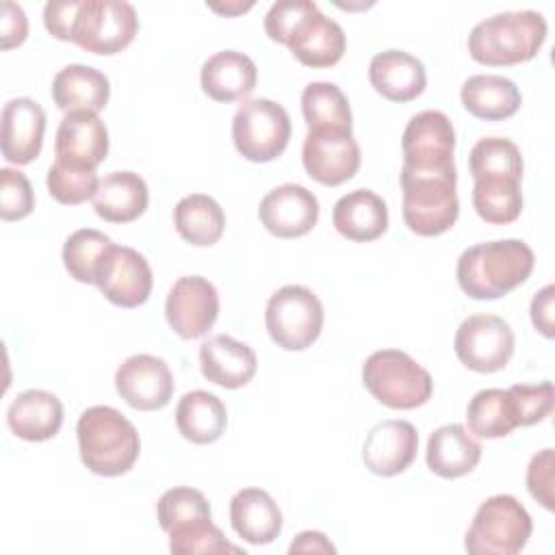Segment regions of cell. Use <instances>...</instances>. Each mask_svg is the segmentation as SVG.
<instances>
[{"label": "cell", "instance_id": "7dc6e473", "mask_svg": "<svg viewBox=\"0 0 555 555\" xmlns=\"http://www.w3.org/2000/svg\"><path fill=\"white\" fill-rule=\"evenodd\" d=\"M553 297H555V286L546 284L531 299V321L535 330L546 338H553L555 334L553 332Z\"/></svg>", "mask_w": 555, "mask_h": 555}, {"label": "cell", "instance_id": "83f0119b", "mask_svg": "<svg viewBox=\"0 0 555 555\" xmlns=\"http://www.w3.org/2000/svg\"><path fill=\"white\" fill-rule=\"evenodd\" d=\"M150 202L145 180L134 171H113L100 180L93 195L98 217L111 223H130L139 219Z\"/></svg>", "mask_w": 555, "mask_h": 555}, {"label": "cell", "instance_id": "4dcf8cb0", "mask_svg": "<svg viewBox=\"0 0 555 555\" xmlns=\"http://www.w3.org/2000/svg\"><path fill=\"white\" fill-rule=\"evenodd\" d=\"M176 425L184 440L193 444H210L221 438L228 425V412L219 397L206 390L182 395L176 405Z\"/></svg>", "mask_w": 555, "mask_h": 555}, {"label": "cell", "instance_id": "9c48e42d", "mask_svg": "<svg viewBox=\"0 0 555 555\" xmlns=\"http://www.w3.org/2000/svg\"><path fill=\"white\" fill-rule=\"evenodd\" d=\"M232 139L243 158L269 163L288 145L291 117L282 104L269 98L247 100L232 119Z\"/></svg>", "mask_w": 555, "mask_h": 555}, {"label": "cell", "instance_id": "ba28073f", "mask_svg": "<svg viewBox=\"0 0 555 555\" xmlns=\"http://www.w3.org/2000/svg\"><path fill=\"white\" fill-rule=\"evenodd\" d=\"M139 30L137 9L124 0H80L72 43L91 54H117Z\"/></svg>", "mask_w": 555, "mask_h": 555}, {"label": "cell", "instance_id": "ee69618b", "mask_svg": "<svg viewBox=\"0 0 555 555\" xmlns=\"http://www.w3.org/2000/svg\"><path fill=\"white\" fill-rule=\"evenodd\" d=\"M529 494L546 509L555 507L553 496V449L538 451L527 466Z\"/></svg>", "mask_w": 555, "mask_h": 555}, {"label": "cell", "instance_id": "836d02e7", "mask_svg": "<svg viewBox=\"0 0 555 555\" xmlns=\"http://www.w3.org/2000/svg\"><path fill=\"white\" fill-rule=\"evenodd\" d=\"M473 206L475 212L494 225L512 223L522 212V191L520 180L490 176L475 180L473 186Z\"/></svg>", "mask_w": 555, "mask_h": 555}, {"label": "cell", "instance_id": "2e32d148", "mask_svg": "<svg viewBox=\"0 0 555 555\" xmlns=\"http://www.w3.org/2000/svg\"><path fill=\"white\" fill-rule=\"evenodd\" d=\"M260 223L278 238L308 234L319 221V199L301 184H280L271 189L258 206Z\"/></svg>", "mask_w": 555, "mask_h": 555}, {"label": "cell", "instance_id": "f1b7e54d", "mask_svg": "<svg viewBox=\"0 0 555 555\" xmlns=\"http://www.w3.org/2000/svg\"><path fill=\"white\" fill-rule=\"evenodd\" d=\"M111 95L108 78L89 65H67L59 69L52 80V100L65 111H93L100 113Z\"/></svg>", "mask_w": 555, "mask_h": 555}, {"label": "cell", "instance_id": "9a60e30c", "mask_svg": "<svg viewBox=\"0 0 555 555\" xmlns=\"http://www.w3.org/2000/svg\"><path fill=\"white\" fill-rule=\"evenodd\" d=\"M152 282V269L143 254L132 247L113 245L102 262L95 286L111 304L119 308H137L147 301Z\"/></svg>", "mask_w": 555, "mask_h": 555}, {"label": "cell", "instance_id": "7c38bea8", "mask_svg": "<svg viewBox=\"0 0 555 555\" xmlns=\"http://www.w3.org/2000/svg\"><path fill=\"white\" fill-rule=\"evenodd\" d=\"M301 163L308 176L319 184L338 186L358 173L360 147L351 130H343V128L308 130L301 147Z\"/></svg>", "mask_w": 555, "mask_h": 555}, {"label": "cell", "instance_id": "bcb514c9", "mask_svg": "<svg viewBox=\"0 0 555 555\" xmlns=\"http://www.w3.org/2000/svg\"><path fill=\"white\" fill-rule=\"evenodd\" d=\"M0 35H2V50L22 46L28 35V20H26L24 9L11 0L2 2Z\"/></svg>", "mask_w": 555, "mask_h": 555}, {"label": "cell", "instance_id": "d6a6232c", "mask_svg": "<svg viewBox=\"0 0 555 555\" xmlns=\"http://www.w3.org/2000/svg\"><path fill=\"white\" fill-rule=\"evenodd\" d=\"M466 423L470 434L479 438L509 436L518 427L509 392L503 388H486L475 392L466 408Z\"/></svg>", "mask_w": 555, "mask_h": 555}, {"label": "cell", "instance_id": "603a6c76", "mask_svg": "<svg viewBox=\"0 0 555 555\" xmlns=\"http://www.w3.org/2000/svg\"><path fill=\"white\" fill-rule=\"evenodd\" d=\"M7 425L22 440H50L63 425V405L59 397L48 390H24L11 401L7 410Z\"/></svg>", "mask_w": 555, "mask_h": 555}, {"label": "cell", "instance_id": "cb8c5ba5", "mask_svg": "<svg viewBox=\"0 0 555 555\" xmlns=\"http://www.w3.org/2000/svg\"><path fill=\"white\" fill-rule=\"evenodd\" d=\"M256 63L236 50H223L208 56L202 65V91L215 102H236L247 98L256 87Z\"/></svg>", "mask_w": 555, "mask_h": 555}, {"label": "cell", "instance_id": "f6af8a7d", "mask_svg": "<svg viewBox=\"0 0 555 555\" xmlns=\"http://www.w3.org/2000/svg\"><path fill=\"white\" fill-rule=\"evenodd\" d=\"M80 0H50L43 7L46 30L61 41H72V28L76 22Z\"/></svg>", "mask_w": 555, "mask_h": 555}, {"label": "cell", "instance_id": "ffe728a7", "mask_svg": "<svg viewBox=\"0 0 555 555\" xmlns=\"http://www.w3.org/2000/svg\"><path fill=\"white\" fill-rule=\"evenodd\" d=\"M46 113L30 98L9 100L2 108V156L13 165L33 163L43 143Z\"/></svg>", "mask_w": 555, "mask_h": 555}, {"label": "cell", "instance_id": "8992f818", "mask_svg": "<svg viewBox=\"0 0 555 555\" xmlns=\"http://www.w3.org/2000/svg\"><path fill=\"white\" fill-rule=\"evenodd\" d=\"M531 531L533 522L522 503L512 494H494L477 507L464 546L473 555H516Z\"/></svg>", "mask_w": 555, "mask_h": 555}, {"label": "cell", "instance_id": "7a4b0ae2", "mask_svg": "<svg viewBox=\"0 0 555 555\" xmlns=\"http://www.w3.org/2000/svg\"><path fill=\"white\" fill-rule=\"evenodd\" d=\"M76 436L82 464L102 477L128 473L141 451L137 427L111 405L87 408L76 423Z\"/></svg>", "mask_w": 555, "mask_h": 555}, {"label": "cell", "instance_id": "277c9868", "mask_svg": "<svg viewBox=\"0 0 555 555\" xmlns=\"http://www.w3.org/2000/svg\"><path fill=\"white\" fill-rule=\"evenodd\" d=\"M364 388L386 408L414 410L429 401L434 379L412 356L399 349L373 351L362 364Z\"/></svg>", "mask_w": 555, "mask_h": 555}, {"label": "cell", "instance_id": "f546056e", "mask_svg": "<svg viewBox=\"0 0 555 555\" xmlns=\"http://www.w3.org/2000/svg\"><path fill=\"white\" fill-rule=\"evenodd\" d=\"M460 100L473 117L486 121L512 117L522 102L518 87L499 74L470 76L460 89Z\"/></svg>", "mask_w": 555, "mask_h": 555}, {"label": "cell", "instance_id": "4fadbf2b", "mask_svg": "<svg viewBox=\"0 0 555 555\" xmlns=\"http://www.w3.org/2000/svg\"><path fill=\"white\" fill-rule=\"evenodd\" d=\"M219 293L202 275H182L169 288L165 317L169 327L184 340L204 336L217 321Z\"/></svg>", "mask_w": 555, "mask_h": 555}, {"label": "cell", "instance_id": "d6986e66", "mask_svg": "<svg viewBox=\"0 0 555 555\" xmlns=\"http://www.w3.org/2000/svg\"><path fill=\"white\" fill-rule=\"evenodd\" d=\"M286 48L293 56L308 67H330L338 63L347 48V37L343 26L323 15L314 7L291 33Z\"/></svg>", "mask_w": 555, "mask_h": 555}, {"label": "cell", "instance_id": "ab89813d", "mask_svg": "<svg viewBox=\"0 0 555 555\" xmlns=\"http://www.w3.org/2000/svg\"><path fill=\"white\" fill-rule=\"evenodd\" d=\"M169 551L171 553H245L238 546L230 544L221 529L212 520L193 522L180 529L169 531Z\"/></svg>", "mask_w": 555, "mask_h": 555}, {"label": "cell", "instance_id": "d4e9b609", "mask_svg": "<svg viewBox=\"0 0 555 555\" xmlns=\"http://www.w3.org/2000/svg\"><path fill=\"white\" fill-rule=\"evenodd\" d=\"M427 466L442 479L468 475L481 460V444L460 423H449L431 431L425 451Z\"/></svg>", "mask_w": 555, "mask_h": 555}, {"label": "cell", "instance_id": "b9f144b4", "mask_svg": "<svg viewBox=\"0 0 555 555\" xmlns=\"http://www.w3.org/2000/svg\"><path fill=\"white\" fill-rule=\"evenodd\" d=\"M35 208V195L28 178L11 167L0 169V217L4 221H20Z\"/></svg>", "mask_w": 555, "mask_h": 555}, {"label": "cell", "instance_id": "5bb4252c", "mask_svg": "<svg viewBox=\"0 0 555 555\" xmlns=\"http://www.w3.org/2000/svg\"><path fill=\"white\" fill-rule=\"evenodd\" d=\"M115 388L130 408L152 412L169 403L173 395V377L163 358L134 353L119 364Z\"/></svg>", "mask_w": 555, "mask_h": 555}, {"label": "cell", "instance_id": "8fae6325", "mask_svg": "<svg viewBox=\"0 0 555 555\" xmlns=\"http://www.w3.org/2000/svg\"><path fill=\"white\" fill-rule=\"evenodd\" d=\"M453 349L457 360L475 373H494L505 369L514 353V332L496 314H473L455 332Z\"/></svg>", "mask_w": 555, "mask_h": 555}, {"label": "cell", "instance_id": "1f68e13d", "mask_svg": "<svg viewBox=\"0 0 555 555\" xmlns=\"http://www.w3.org/2000/svg\"><path fill=\"white\" fill-rule=\"evenodd\" d=\"M173 225L186 243L195 247H210L225 230V215L210 195L191 193L176 204Z\"/></svg>", "mask_w": 555, "mask_h": 555}, {"label": "cell", "instance_id": "681fc988", "mask_svg": "<svg viewBox=\"0 0 555 555\" xmlns=\"http://www.w3.org/2000/svg\"><path fill=\"white\" fill-rule=\"evenodd\" d=\"M210 9H212V11H217V13L234 15V13H243V11L251 9V2H247V4H225V7H221V4H210Z\"/></svg>", "mask_w": 555, "mask_h": 555}, {"label": "cell", "instance_id": "7bdbcfd3", "mask_svg": "<svg viewBox=\"0 0 555 555\" xmlns=\"http://www.w3.org/2000/svg\"><path fill=\"white\" fill-rule=\"evenodd\" d=\"M317 7L312 0H278L264 15V33L278 43H288L295 26Z\"/></svg>", "mask_w": 555, "mask_h": 555}, {"label": "cell", "instance_id": "484cf974", "mask_svg": "<svg viewBox=\"0 0 555 555\" xmlns=\"http://www.w3.org/2000/svg\"><path fill=\"white\" fill-rule=\"evenodd\" d=\"M332 223L345 238L369 243L386 232L388 208L377 193L369 189H356L334 204Z\"/></svg>", "mask_w": 555, "mask_h": 555}, {"label": "cell", "instance_id": "52a82bcc", "mask_svg": "<svg viewBox=\"0 0 555 555\" xmlns=\"http://www.w3.org/2000/svg\"><path fill=\"white\" fill-rule=\"evenodd\" d=\"M264 325L278 347L301 351L308 349L323 330V306L310 288L286 284L269 297Z\"/></svg>", "mask_w": 555, "mask_h": 555}, {"label": "cell", "instance_id": "44dd1931", "mask_svg": "<svg viewBox=\"0 0 555 555\" xmlns=\"http://www.w3.org/2000/svg\"><path fill=\"white\" fill-rule=\"evenodd\" d=\"M202 375L223 388H243L251 382L258 369L254 349L228 334L210 336L199 347Z\"/></svg>", "mask_w": 555, "mask_h": 555}, {"label": "cell", "instance_id": "74e56055", "mask_svg": "<svg viewBox=\"0 0 555 555\" xmlns=\"http://www.w3.org/2000/svg\"><path fill=\"white\" fill-rule=\"evenodd\" d=\"M156 518L160 529L167 533L193 522L212 520L206 496L199 490L186 486H176L163 492L156 503Z\"/></svg>", "mask_w": 555, "mask_h": 555}, {"label": "cell", "instance_id": "30bf717a", "mask_svg": "<svg viewBox=\"0 0 555 555\" xmlns=\"http://www.w3.org/2000/svg\"><path fill=\"white\" fill-rule=\"evenodd\" d=\"M403 167L418 173L455 171V130L442 111H421L410 117L403 137Z\"/></svg>", "mask_w": 555, "mask_h": 555}, {"label": "cell", "instance_id": "6da1fadb", "mask_svg": "<svg viewBox=\"0 0 555 555\" xmlns=\"http://www.w3.org/2000/svg\"><path fill=\"white\" fill-rule=\"evenodd\" d=\"M533 249L518 238L486 241L462 251L455 278L473 299H499L520 286L533 271Z\"/></svg>", "mask_w": 555, "mask_h": 555}, {"label": "cell", "instance_id": "e575fe53", "mask_svg": "<svg viewBox=\"0 0 555 555\" xmlns=\"http://www.w3.org/2000/svg\"><path fill=\"white\" fill-rule=\"evenodd\" d=\"M301 113L308 130L343 128L351 130V108L347 95L334 82L317 80L301 93Z\"/></svg>", "mask_w": 555, "mask_h": 555}, {"label": "cell", "instance_id": "60d3db41", "mask_svg": "<svg viewBox=\"0 0 555 555\" xmlns=\"http://www.w3.org/2000/svg\"><path fill=\"white\" fill-rule=\"evenodd\" d=\"M518 427H527L544 421L553 410V384H514L507 388Z\"/></svg>", "mask_w": 555, "mask_h": 555}, {"label": "cell", "instance_id": "5b68a950", "mask_svg": "<svg viewBox=\"0 0 555 555\" xmlns=\"http://www.w3.org/2000/svg\"><path fill=\"white\" fill-rule=\"evenodd\" d=\"M457 173H418L401 169L403 221L418 236H438L453 228L460 215Z\"/></svg>", "mask_w": 555, "mask_h": 555}, {"label": "cell", "instance_id": "e0dca14e", "mask_svg": "<svg viewBox=\"0 0 555 555\" xmlns=\"http://www.w3.org/2000/svg\"><path fill=\"white\" fill-rule=\"evenodd\" d=\"M108 154V130L93 111H72L59 124L54 139V160L95 169Z\"/></svg>", "mask_w": 555, "mask_h": 555}, {"label": "cell", "instance_id": "4316f807", "mask_svg": "<svg viewBox=\"0 0 555 555\" xmlns=\"http://www.w3.org/2000/svg\"><path fill=\"white\" fill-rule=\"evenodd\" d=\"M230 522L249 544H269L282 531V512L262 488H243L230 501Z\"/></svg>", "mask_w": 555, "mask_h": 555}, {"label": "cell", "instance_id": "3957f363", "mask_svg": "<svg viewBox=\"0 0 555 555\" xmlns=\"http://www.w3.org/2000/svg\"><path fill=\"white\" fill-rule=\"evenodd\" d=\"M546 33L548 26L542 13L531 9L503 11L473 26L468 35V52L481 65H518L531 61L540 52Z\"/></svg>", "mask_w": 555, "mask_h": 555}, {"label": "cell", "instance_id": "8d00e7d4", "mask_svg": "<svg viewBox=\"0 0 555 555\" xmlns=\"http://www.w3.org/2000/svg\"><path fill=\"white\" fill-rule=\"evenodd\" d=\"M468 167H470L473 180L490 178V176L522 180L520 150L514 141L503 137L479 139L468 154Z\"/></svg>", "mask_w": 555, "mask_h": 555}, {"label": "cell", "instance_id": "ac0fdd59", "mask_svg": "<svg viewBox=\"0 0 555 555\" xmlns=\"http://www.w3.org/2000/svg\"><path fill=\"white\" fill-rule=\"evenodd\" d=\"M418 434L408 421L388 418L377 423L364 438L362 462L379 477H392L403 473L416 457Z\"/></svg>", "mask_w": 555, "mask_h": 555}, {"label": "cell", "instance_id": "d590c367", "mask_svg": "<svg viewBox=\"0 0 555 555\" xmlns=\"http://www.w3.org/2000/svg\"><path fill=\"white\" fill-rule=\"evenodd\" d=\"M113 241L93 228L76 230L63 245V264L67 273L82 284H95L104 258L113 249Z\"/></svg>", "mask_w": 555, "mask_h": 555}, {"label": "cell", "instance_id": "c3c4849f", "mask_svg": "<svg viewBox=\"0 0 555 555\" xmlns=\"http://www.w3.org/2000/svg\"><path fill=\"white\" fill-rule=\"evenodd\" d=\"M288 553H336V546L321 531H301L291 542Z\"/></svg>", "mask_w": 555, "mask_h": 555}, {"label": "cell", "instance_id": "7402d4cb", "mask_svg": "<svg viewBox=\"0 0 555 555\" xmlns=\"http://www.w3.org/2000/svg\"><path fill=\"white\" fill-rule=\"evenodd\" d=\"M369 80L379 95L401 104L425 91L427 74L416 56L403 50H384L371 59Z\"/></svg>", "mask_w": 555, "mask_h": 555}, {"label": "cell", "instance_id": "f35d334b", "mask_svg": "<svg viewBox=\"0 0 555 555\" xmlns=\"http://www.w3.org/2000/svg\"><path fill=\"white\" fill-rule=\"evenodd\" d=\"M46 184H48L50 195L59 204L76 206L87 199H93V195L100 186V180H98L95 169H78V167H69V165L54 160L52 167L48 169Z\"/></svg>", "mask_w": 555, "mask_h": 555}]
</instances>
